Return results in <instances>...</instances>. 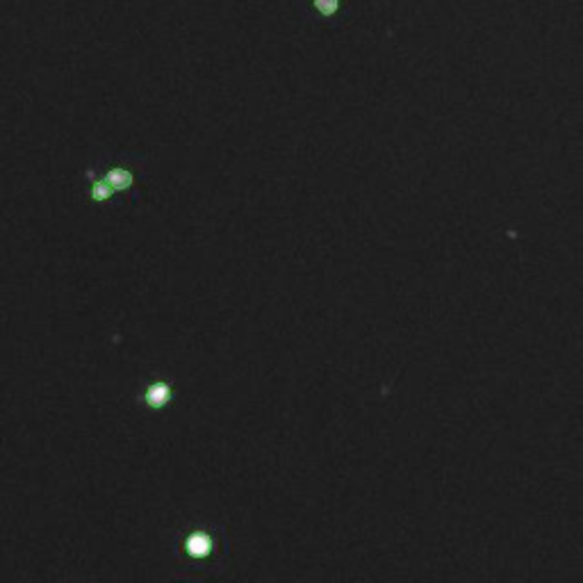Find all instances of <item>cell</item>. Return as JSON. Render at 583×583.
<instances>
[{"label": "cell", "instance_id": "6da1fadb", "mask_svg": "<svg viewBox=\"0 0 583 583\" xmlns=\"http://www.w3.org/2000/svg\"><path fill=\"white\" fill-rule=\"evenodd\" d=\"M105 182H108L114 192H126L132 187V173L128 169H121V166H114V169L105 173Z\"/></svg>", "mask_w": 583, "mask_h": 583}, {"label": "cell", "instance_id": "7a4b0ae2", "mask_svg": "<svg viewBox=\"0 0 583 583\" xmlns=\"http://www.w3.org/2000/svg\"><path fill=\"white\" fill-rule=\"evenodd\" d=\"M169 387L162 385V383H155L148 387V392H146V401L155 405V408H160V405H164L166 401H169Z\"/></svg>", "mask_w": 583, "mask_h": 583}, {"label": "cell", "instance_id": "3957f363", "mask_svg": "<svg viewBox=\"0 0 583 583\" xmlns=\"http://www.w3.org/2000/svg\"><path fill=\"white\" fill-rule=\"evenodd\" d=\"M210 549H212V540H210V538H206V535H194V538H189L187 552H189L192 556H206V554H210Z\"/></svg>", "mask_w": 583, "mask_h": 583}, {"label": "cell", "instance_id": "277c9868", "mask_svg": "<svg viewBox=\"0 0 583 583\" xmlns=\"http://www.w3.org/2000/svg\"><path fill=\"white\" fill-rule=\"evenodd\" d=\"M112 187L108 182H105V178L103 180H94V185H92V199L96 201V203H101V201H108L110 196H112Z\"/></svg>", "mask_w": 583, "mask_h": 583}, {"label": "cell", "instance_id": "5b68a950", "mask_svg": "<svg viewBox=\"0 0 583 583\" xmlns=\"http://www.w3.org/2000/svg\"><path fill=\"white\" fill-rule=\"evenodd\" d=\"M317 12H322L324 16H333L340 10V0H315Z\"/></svg>", "mask_w": 583, "mask_h": 583}]
</instances>
